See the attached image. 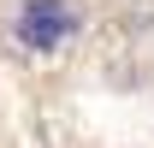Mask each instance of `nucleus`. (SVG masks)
<instances>
[{"label": "nucleus", "mask_w": 154, "mask_h": 148, "mask_svg": "<svg viewBox=\"0 0 154 148\" xmlns=\"http://www.w3.org/2000/svg\"><path fill=\"white\" fill-rule=\"evenodd\" d=\"M71 30H77V12L65 6V0H24L18 12H12L18 48H36V54H54Z\"/></svg>", "instance_id": "nucleus-1"}]
</instances>
